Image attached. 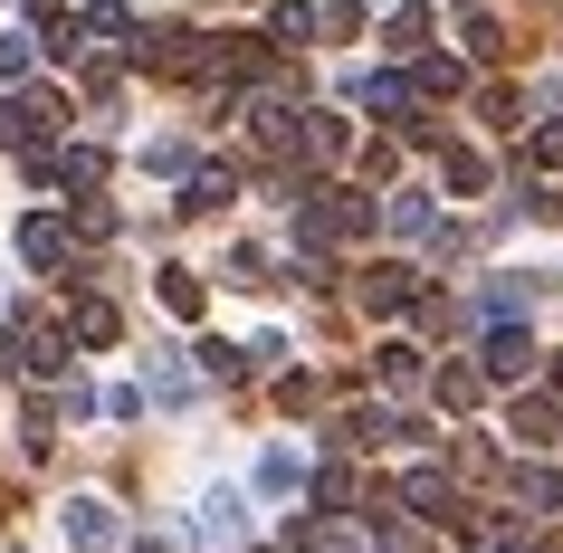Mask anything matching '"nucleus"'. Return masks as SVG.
<instances>
[{"mask_svg": "<svg viewBox=\"0 0 563 553\" xmlns=\"http://www.w3.org/2000/svg\"><path fill=\"white\" fill-rule=\"evenodd\" d=\"M363 230H373V201H363V191L316 181V191L297 201V239H306V248H344V239H363Z\"/></svg>", "mask_w": 563, "mask_h": 553, "instance_id": "1", "label": "nucleus"}, {"mask_svg": "<svg viewBox=\"0 0 563 553\" xmlns=\"http://www.w3.org/2000/svg\"><path fill=\"white\" fill-rule=\"evenodd\" d=\"M506 506H516V516H563V467L554 458H526V467H516V477H506Z\"/></svg>", "mask_w": 563, "mask_h": 553, "instance_id": "2", "label": "nucleus"}, {"mask_svg": "<svg viewBox=\"0 0 563 553\" xmlns=\"http://www.w3.org/2000/svg\"><path fill=\"white\" fill-rule=\"evenodd\" d=\"M477 373H487V381H526V373H534V334H526V324H487Z\"/></svg>", "mask_w": 563, "mask_h": 553, "instance_id": "3", "label": "nucleus"}, {"mask_svg": "<svg viewBox=\"0 0 563 553\" xmlns=\"http://www.w3.org/2000/svg\"><path fill=\"white\" fill-rule=\"evenodd\" d=\"M401 506H411L420 524H459V477H449V467H411V477H401Z\"/></svg>", "mask_w": 563, "mask_h": 553, "instance_id": "4", "label": "nucleus"}, {"mask_svg": "<svg viewBox=\"0 0 563 553\" xmlns=\"http://www.w3.org/2000/svg\"><path fill=\"white\" fill-rule=\"evenodd\" d=\"M115 506L106 496H67V553H115Z\"/></svg>", "mask_w": 563, "mask_h": 553, "instance_id": "5", "label": "nucleus"}, {"mask_svg": "<svg viewBox=\"0 0 563 553\" xmlns=\"http://www.w3.org/2000/svg\"><path fill=\"white\" fill-rule=\"evenodd\" d=\"M354 153V124L344 115H297V163L306 173H325V163H344Z\"/></svg>", "mask_w": 563, "mask_h": 553, "instance_id": "6", "label": "nucleus"}, {"mask_svg": "<svg viewBox=\"0 0 563 553\" xmlns=\"http://www.w3.org/2000/svg\"><path fill=\"white\" fill-rule=\"evenodd\" d=\"M191 391H201V381H191V363H181L173 344H153V353H144V401H163V410H191Z\"/></svg>", "mask_w": 563, "mask_h": 553, "instance_id": "7", "label": "nucleus"}, {"mask_svg": "<svg viewBox=\"0 0 563 553\" xmlns=\"http://www.w3.org/2000/svg\"><path fill=\"white\" fill-rule=\"evenodd\" d=\"M363 306H373V316H411V306H420V277L401 258H391V267H363Z\"/></svg>", "mask_w": 563, "mask_h": 553, "instance_id": "8", "label": "nucleus"}, {"mask_svg": "<svg viewBox=\"0 0 563 553\" xmlns=\"http://www.w3.org/2000/svg\"><path fill=\"white\" fill-rule=\"evenodd\" d=\"M67 344H77V334H58V324H20V373H30V381H58L67 373Z\"/></svg>", "mask_w": 563, "mask_h": 553, "instance_id": "9", "label": "nucleus"}, {"mask_svg": "<svg viewBox=\"0 0 563 553\" xmlns=\"http://www.w3.org/2000/svg\"><path fill=\"white\" fill-rule=\"evenodd\" d=\"M383 230H391V239H430V230H440L430 191H411V181H401V191H383Z\"/></svg>", "mask_w": 563, "mask_h": 553, "instance_id": "10", "label": "nucleus"}, {"mask_svg": "<svg viewBox=\"0 0 563 553\" xmlns=\"http://www.w3.org/2000/svg\"><path fill=\"white\" fill-rule=\"evenodd\" d=\"M191 524H201L210 544H239V534H249V496H239V487H210V496H201V516H191Z\"/></svg>", "mask_w": 563, "mask_h": 553, "instance_id": "11", "label": "nucleus"}, {"mask_svg": "<svg viewBox=\"0 0 563 553\" xmlns=\"http://www.w3.org/2000/svg\"><path fill=\"white\" fill-rule=\"evenodd\" d=\"M506 430H516V449H554V439H563V391L516 401V420H506Z\"/></svg>", "mask_w": 563, "mask_h": 553, "instance_id": "12", "label": "nucleus"}, {"mask_svg": "<svg viewBox=\"0 0 563 553\" xmlns=\"http://www.w3.org/2000/svg\"><path fill=\"white\" fill-rule=\"evenodd\" d=\"M526 306H534V277H487L477 287V316L487 324H526Z\"/></svg>", "mask_w": 563, "mask_h": 553, "instance_id": "13", "label": "nucleus"}, {"mask_svg": "<svg viewBox=\"0 0 563 553\" xmlns=\"http://www.w3.org/2000/svg\"><path fill=\"white\" fill-rule=\"evenodd\" d=\"M20 258H30V267H67V220H58V210L20 220Z\"/></svg>", "mask_w": 563, "mask_h": 553, "instance_id": "14", "label": "nucleus"}, {"mask_svg": "<svg viewBox=\"0 0 563 553\" xmlns=\"http://www.w3.org/2000/svg\"><path fill=\"white\" fill-rule=\"evenodd\" d=\"M38 124H48V96H10V106H0V144L38 153Z\"/></svg>", "mask_w": 563, "mask_h": 553, "instance_id": "15", "label": "nucleus"}, {"mask_svg": "<svg viewBox=\"0 0 563 553\" xmlns=\"http://www.w3.org/2000/svg\"><path fill=\"white\" fill-rule=\"evenodd\" d=\"M306 487H316V477H306L297 449H267V458H258V496H277V506H287V496H306Z\"/></svg>", "mask_w": 563, "mask_h": 553, "instance_id": "16", "label": "nucleus"}, {"mask_svg": "<svg viewBox=\"0 0 563 553\" xmlns=\"http://www.w3.org/2000/svg\"><path fill=\"white\" fill-rule=\"evenodd\" d=\"M67 334H77V344H115V334H124V316L106 306V296H77V306H67Z\"/></svg>", "mask_w": 563, "mask_h": 553, "instance_id": "17", "label": "nucleus"}, {"mask_svg": "<svg viewBox=\"0 0 563 553\" xmlns=\"http://www.w3.org/2000/svg\"><path fill=\"white\" fill-rule=\"evenodd\" d=\"M77 38H96V48H115V38H144V20H134L124 0H96L87 20H77Z\"/></svg>", "mask_w": 563, "mask_h": 553, "instance_id": "18", "label": "nucleus"}, {"mask_svg": "<svg viewBox=\"0 0 563 553\" xmlns=\"http://www.w3.org/2000/svg\"><path fill=\"white\" fill-rule=\"evenodd\" d=\"M239 201V173H191L181 181V210H191V220H210V210H230Z\"/></svg>", "mask_w": 563, "mask_h": 553, "instance_id": "19", "label": "nucleus"}, {"mask_svg": "<svg viewBox=\"0 0 563 553\" xmlns=\"http://www.w3.org/2000/svg\"><path fill=\"white\" fill-rule=\"evenodd\" d=\"M287 553H363V544H354V524H344V516H316V524H297V544H287Z\"/></svg>", "mask_w": 563, "mask_h": 553, "instance_id": "20", "label": "nucleus"}, {"mask_svg": "<svg viewBox=\"0 0 563 553\" xmlns=\"http://www.w3.org/2000/svg\"><path fill=\"white\" fill-rule=\"evenodd\" d=\"M267 38H277V48H306V38H316V0H277V10H267Z\"/></svg>", "mask_w": 563, "mask_h": 553, "instance_id": "21", "label": "nucleus"}, {"mask_svg": "<svg viewBox=\"0 0 563 553\" xmlns=\"http://www.w3.org/2000/svg\"><path fill=\"white\" fill-rule=\"evenodd\" d=\"M383 38H391V58H411V67H420V58H430V10H391V30H383Z\"/></svg>", "mask_w": 563, "mask_h": 553, "instance_id": "22", "label": "nucleus"}, {"mask_svg": "<svg viewBox=\"0 0 563 553\" xmlns=\"http://www.w3.org/2000/svg\"><path fill=\"white\" fill-rule=\"evenodd\" d=\"M373 373H383V391H411V381H420V344H401V334H391V344L373 353Z\"/></svg>", "mask_w": 563, "mask_h": 553, "instance_id": "23", "label": "nucleus"}, {"mask_svg": "<svg viewBox=\"0 0 563 553\" xmlns=\"http://www.w3.org/2000/svg\"><path fill=\"white\" fill-rule=\"evenodd\" d=\"M58 181H67V191H96V181H106V153H96V144H67L58 153Z\"/></svg>", "mask_w": 563, "mask_h": 553, "instance_id": "24", "label": "nucleus"}, {"mask_svg": "<svg viewBox=\"0 0 563 553\" xmlns=\"http://www.w3.org/2000/svg\"><path fill=\"white\" fill-rule=\"evenodd\" d=\"M316 506H325V516H344V506H354V467H344V458L316 467Z\"/></svg>", "mask_w": 563, "mask_h": 553, "instance_id": "25", "label": "nucleus"}, {"mask_svg": "<svg viewBox=\"0 0 563 553\" xmlns=\"http://www.w3.org/2000/svg\"><path fill=\"white\" fill-rule=\"evenodd\" d=\"M440 173H449V191H468V201H477V191H487V153L449 144V163H440Z\"/></svg>", "mask_w": 563, "mask_h": 553, "instance_id": "26", "label": "nucleus"}, {"mask_svg": "<svg viewBox=\"0 0 563 553\" xmlns=\"http://www.w3.org/2000/svg\"><path fill=\"white\" fill-rule=\"evenodd\" d=\"M477 391H487V373H477V363H449V373H440V410H468Z\"/></svg>", "mask_w": 563, "mask_h": 553, "instance_id": "27", "label": "nucleus"}, {"mask_svg": "<svg viewBox=\"0 0 563 553\" xmlns=\"http://www.w3.org/2000/svg\"><path fill=\"white\" fill-rule=\"evenodd\" d=\"M163 306H173V316H201V277H191V267H163Z\"/></svg>", "mask_w": 563, "mask_h": 553, "instance_id": "28", "label": "nucleus"}, {"mask_svg": "<svg viewBox=\"0 0 563 553\" xmlns=\"http://www.w3.org/2000/svg\"><path fill=\"white\" fill-rule=\"evenodd\" d=\"M459 87H468V67H459V58H420V96H459Z\"/></svg>", "mask_w": 563, "mask_h": 553, "instance_id": "29", "label": "nucleus"}, {"mask_svg": "<svg viewBox=\"0 0 563 553\" xmlns=\"http://www.w3.org/2000/svg\"><path fill=\"white\" fill-rule=\"evenodd\" d=\"M30 58H38V38H20V30H0V77H30Z\"/></svg>", "mask_w": 563, "mask_h": 553, "instance_id": "30", "label": "nucleus"}, {"mask_svg": "<svg viewBox=\"0 0 563 553\" xmlns=\"http://www.w3.org/2000/svg\"><path fill=\"white\" fill-rule=\"evenodd\" d=\"M230 287H267V248H239V258H230Z\"/></svg>", "mask_w": 563, "mask_h": 553, "instance_id": "31", "label": "nucleus"}, {"mask_svg": "<svg viewBox=\"0 0 563 553\" xmlns=\"http://www.w3.org/2000/svg\"><path fill=\"white\" fill-rule=\"evenodd\" d=\"M497 553H544V544H534V534H497Z\"/></svg>", "mask_w": 563, "mask_h": 553, "instance_id": "32", "label": "nucleus"}, {"mask_svg": "<svg viewBox=\"0 0 563 553\" xmlns=\"http://www.w3.org/2000/svg\"><path fill=\"white\" fill-rule=\"evenodd\" d=\"M10 363H20V344H10V334H0V373H10Z\"/></svg>", "mask_w": 563, "mask_h": 553, "instance_id": "33", "label": "nucleus"}, {"mask_svg": "<svg viewBox=\"0 0 563 553\" xmlns=\"http://www.w3.org/2000/svg\"><path fill=\"white\" fill-rule=\"evenodd\" d=\"M373 10H401V0H373Z\"/></svg>", "mask_w": 563, "mask_h": 553, "instance_id": "34", "label": "nucleus"}, {"mask_svg": "<svg viewBox=\"0 0 563 553\" xmlns=\"http://www.w3.org/2000/svg\"><path fill=\"white\" fill-rule=\"evenodd\" d=\"M554 391H563V363H554Z\"/></svg>", "mask_w": 563, "mask_h": 553, "instance_id": "35", "label": "nucleus"}, {"mask_svg": "<svg viewBox=\"0 0 563 553\" xmlns=\"http://www.w3.org/2000/svg\"><path fill=\"white\" fill-rule=\"evenodd\" d=\"M258 553H277V544H258Z\"/></svg>", "mask_w": 563, "mask_h": 553, "instance_id": "36", "label": "nucleus"}]
</instances>
